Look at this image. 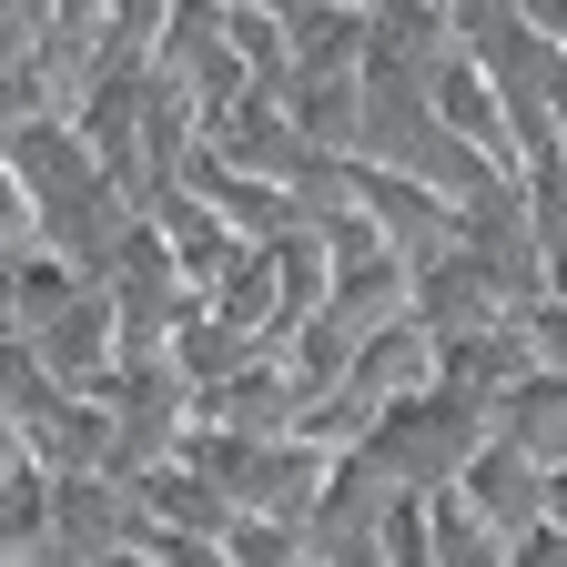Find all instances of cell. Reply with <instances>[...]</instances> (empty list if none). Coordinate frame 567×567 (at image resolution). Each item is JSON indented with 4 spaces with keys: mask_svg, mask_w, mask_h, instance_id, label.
Returning <instances> with one entry per match:
<instances>
[{
    "mask_svg": "<svg viewBox=\"0 0 567 567\" xmlns=\"http://www.w3.org/2000/svg\"><path fill=\"white\" fill-rule=\"evenodd\" d=\"M456 496H466V507L496 527V537H537L547 527V507H557V476L537 466V456H517V446H476L466 456V476H456Z\"/></svg>",
    "mask_w": 567,
    "mask_h": 567,
    "instance_id": "obj_1",
    "label": "cell"
},
{
    "mask_svg": "<svg viewBox=\"0 0 567 567\" xmlns=\"http://www.w3.org/2000/svg\"><path fill=\"white\" fill-rule=\"evenodd\" d=\"M486 436L517 446V456H537L547 476H567V375H527V385H507V395L486 405Z\"/></svg>",
    "mask_w": 567,
    "mask_h": 567,
    "instance_id": "obj_2",
    "label": "cell"
},
{
    "mask_svg": "<svg viewBox=\"0 0 567 567\" xmlns=\"http://www.w3.org/2000/svg\"><path fill=\"white\" fill-rule=\"evenodd\" d=\"M0 254H41V203L11 173V153H0Z\"/></svg>",
    "mask_w": 567,
    "mask_h": 567,
    "instance_id": "obj_3",
    "label": "cell"
},
{
    "mask_svg": "<svg viewBox=\"0 0 567 567\" xmlns=\"http://www.w3.org/2000/svg\"><path fill=\"white\" fill-rule=\"evenodd\" d=\"M234 11H264V21H284V31H305L315 11H334V0H234Z\"/></svg>",
    "mask_w": 567,
    "mask_h": 567,
    "instance_id": "obj_4",
    "label": "cell"
}]
</instances>
